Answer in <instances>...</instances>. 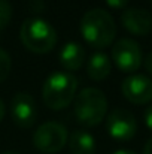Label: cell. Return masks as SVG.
Listing matches in <instances>:
<instances>
[{
    "label": "cell",
    "instance_id": "cell-1",
    "mask_svg": "<svg viewBox=\"0 0 152 154\" xmlns=\"http://www.w3.org/2000/svg\"><path fill=\"white\" fill-rule=\"evenodd\" d=\"M81 35L94 48L109 47L116 36V24L112 15L104 9H91L81 20Z\"/></svg>",
    "mask_w": 152,
    "mask_h": 154
},
{
    "label": "cell",
    "instance_id": "cell-2",
    "mask_svg": "<svg viewBox=\"0 0 152 154\" xmlns=\"http://www.w3.org/2000/svg\"><path fill=\"white\" fill-rule=\"evenodd\" d=\"M78 79L69 72H54L45 79L42 88L43 103L52 109H64L75 100Z\"/></svg>",
    "mask_w": 152,
    "mask_h": 154
},
{
    "label": "cell",
    "instance_id": "cell-3",
    "mask_svg": "<svg viewBox=\"0 0 152 154\" xmlns=\"http://www.w3.org/2000/svg\"><path fill=\"white\" fill-rule=\"evenodd\" d=\"M19 39L28 51L34 54H46L57 45L58 36L55 29L43 18H27L19 30Z\"/></svg>",
    "mask_w": 152,
    "mask_h": 154
},
{
    "label": "cell",
    "instance_id": "cell-4",
    "mask_svg": "<svg viewBox=\"0 0 152 154\" xmlns=\"http://www.w3.org/2000/svg\"><path fill=\"white\" fill-rule=\"evenodd\" d=\"M107 114V99L104 93L90 87L75 97V117L79 124L87 127L99 126Z\"/></svg>",
    "mask_w": 152,
    "mask_h": 154
},
{
    "label": "cell",
    "instance_id": "cell-5",
    "mask_svg": "<svg viewBox=\"0 0 152 154\" xmlns=\"http://www.w3.org/2000/svg\"><path fill=\"white\" fill-rule=\"evenodd\" d=\"M69 141V132L67 129L57 121H48L40 124L34 135H33V144L34 147L45 154H55L61 151Z\"/></svg>",
    "mask_w": 152,
    "mask_h": 154
},
{
    "label": "cell",
    "instance_id": "cell-6",
    "mask_svg": "<svg viewBox=\"0 0 152 154\" xmlns=\"http://www.w3.org/2000/svg\"><path fill=\"white\" fill-rule=\"evenodd\" d=\"M112 60L119 70L131 73L142 66V50L133 39H119L112 48Z\"/></svg>",
    "mask_w": 152,
    "mask_h": 154
},
{
    "label": "cell",
    "instance_id": "cell-7",
    "mask_svg": "<svg viewBox=\"0 0 152 154\" xmlns=\"http://www.w3.org/2000/svg\"><path fill=\"white\" fill-rule=\"evenodd\" d=\"M106 130L116 141H130L137 132V121L130 111L116 108L107 115Z\"/></svg>",
    "mask_w": 152,
    "mask_h": 154
},
{
    "label": "cell",
    "instance_id": "cell-8",
    "mask_svg": "<svg viewBox=\"0 0 152 154\" xmlns=\"http://www.w3.org/2000/svg\"><path fill=\"white\" fill-rule=\"evenodd\" d=\"M121 91L128 102L134 105H145L152 102V79L140 75H128L121 85Z\"/></svg>",
    "mask_w": 152,
    "mask_h": 154
},
{
    "label": "cell",
    "instance_id": "cell-9",
    "mask_svg": "<svg viewBox=\"0 0 152 154\" xmlns=\"http://www.w3.org/2000/svg\"><path fill=\"white\" fill-rule=\"evenodd\" d=\"M10 112L15 124L22 129L31 127L37 120V105L31 94L28 93H16L10 103Z\"/></svg>",
    "mask_w": 152,
    "mask_h": 154
},
{
    "label": "cell",
    "instance_id": "cell-10",
    "mask_svg": "<svg viewBox=\"0 0 152 154\" xmlns=\"http://www.w3.org/2000/svg\"><path fill=\"white\" fill-rule=\"evenodd\" d=\"M121 23L127 32L136 36H145L152 30V15L140 8L125 9L121 15Z\"/></svg>",
    "mask_w": 152,
    "mask_h": 154
},
{
    "label": "cell",
    "instance_id": "cell-11",
    "mask_svg": "<svg viewBox=\"0 0 152 154\" xmlns=\"http://www.w3.org/2000/svg\"><path fill=\"white\" fill-rule=\"evenodd\" d=\"M85 61V50L82 45L76 42H69L63 47L60 52V63L67 70H78L84 66Z\"/></svg>",
    "mask_w": 152,
    "mask_h": 154
},
{
    "label": "cell",
    "instance_id": "cell-12",
    "mask_svg": "<svg viewBox=\"0 0 152 154\" xmlns=\"http://www.w3.org/2000/svg\"><path fill=\"white\" fill-rule=\"evenodd\" d=\"M69 150L72 154H94L96 139L91 133L84 130H75L69 136Z\"/></svg>",
    "mask_w": 152,
    "mask_h": 154
},
{
    "label": "cell",
    "instance_id": "cell-13",
    "mask_svg": "<svg viewBox=\"0 0 152 154\" xmlns=\"http://www.w3.org/2000/svg\"><path fill=\"white\" fill-rule=\"evenodd\" d=\"M110 60L103 52H94L87 64V75L93 81H103L110 73Z\"/></svg>",
    "mask_w": 152,
    "mask_h": 154
},
{
    "label": "cell",
    "instance_id": "cell-14",
    "mask_svg": "<svg viewBox=\"0 0 152 154\" xmlns=\"http://www.w3.org/2000/svg\"><path fill=\"white\" fill-rule=\"evenodd\" d=\"M12 14H13V8H12L10 2L9 0H0V35L4 32V29L10 23Z\"/></svg>",
    "mask_w": 152,
    "mask_h": 154
},
{
    "label": "cell",
    "instance_id": "cell-15",
    "mask_svg": "<svg viewBox=\"0 0 152 154\" xmlns=\"http://www.w3.org/2000/svg\"><path fill=\"white\" fill-rule=\"evenodd\" d=\"M10 69H12L10 55L4 51V50L0 48V82H3V81L9 76Z\"/></svg>",
    "mask_w": 152,
    "mask_h": 154
},
{
    "label": "cell",
    "instance_id": "cell-16",
    "mask_svg": "<svg viewBox=\"0 0 152 154\" xmlns=\"http://www.w3.org/2000/svg\"><path fill=\"white\" fill-rule=\"evenodd\" d=\"M104 2H106L107 6H110V8H113V9H122V8H125L127 3H128V0H104Z\"/></svg>",
    "mask_w": 152,
    "mask_h": 154
},
{
    "label": "cell",
    "instance_id": "cell-17",
    "mask_svg": "<svg viewBox=\"0 0 152 154\" xmlns=\"http://www.w3.org/2000/svg\"><path fill=\"white\" fill-rule=\"evenodd\" d=\"M30 8H31V11H33V12L39 14V12H42V11H43V8H45V2H43V0H31Z\"/></svg>",
    "mask_w": 152,
    "mask_h": 154
},
{
    "label": "cell",
    "instance_id": "cell-18",
    "mask_svg": "<svg viewBox=\"0 0 152 154\" xmlns=\"http://www.w3.org/2000/svg\"><path fill=\"white\" fill-rule=\"evenodd\" d=\"M145 123H146L148 129H151L152 130V105L151 106H148L146 111H145Z\"/></svg>",
    "mask_w": 152,
    "mask_h": 154
},
{
    "label": "cell",
    "instance_id": "cell-19",
    "mask_svg": "<svg viewBox=\"0 0 152 154\" xmlns=\"http://www.w3.org/2000/svg\"><path fill=\"white\" fill-rule=\"evenodd\" d=\"M143 64H145V69H146V72L152 75V52H149L146 57H145V61H143Z\"/></svg>",
    "mask_w": 152,
    "mask_h": 154
},
{
    "label": "cell",
    "instance_id": "cell-20",
    "mask_svg": "<svg viewBox=\"0 0 152 154\" xmlns=\"http://www.w3.org/2000/svg\"><path fill=\"white\" fill-rule=\"evenodd\" d=\"M143 154H152V138H149V139H148V142L145 144Z\"/></svg>",
    "mask_w": 152,
    "mask_h": 154
},
{
    "label": "cell",
    "instance_id": "cell-21",
    "mask_svg": "<svg viewBox=\"0 0 152 154\" xmlns=\"http://www.w3.org/2000/svg\"><path fill=\"white\" fill-rule=\"evenodd\" d=\"M3 117H4V103H3V100L0 99V121H1Z\"/></svg>",
    "mask_w": 152,
    "mask_h": 154
},
{
    "label": "cell",
    "instance_id": "cell-22",
    "mask_svg": "<svg viewBox=\"0 0 152 154\" xmlns=\"http://www.w3.org/2000/svg\"><path fill=\"white\" fill-rule=\"evenodd\" d=\"M113 154H136L134 151H130V150H118V151H115Z\"/></svg>",
    "mask_w": 152,
    "mask_h": 154
},
{
    "label": "cell",
    "instance_id": "cell-23",
    "mask_svg": "<svg viewBox=\"0 0 152 154\" xmlns=\"http://www.w3.org/2000/svg\"><path fill=\"white\" fill-rule=\"evenodd\" d=\"M3 154H18V153H16V151H4Z\"/></svg>",
    "mask_w": 152,
    "mask_h": 154
}]
</instances>
